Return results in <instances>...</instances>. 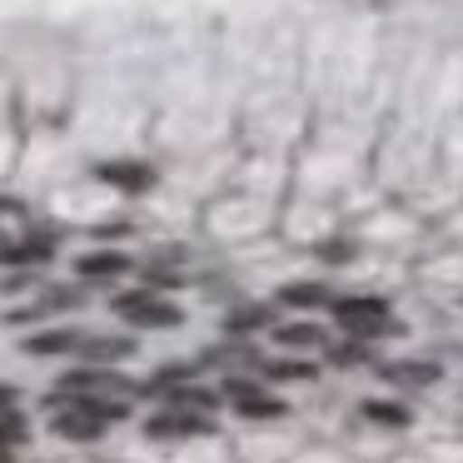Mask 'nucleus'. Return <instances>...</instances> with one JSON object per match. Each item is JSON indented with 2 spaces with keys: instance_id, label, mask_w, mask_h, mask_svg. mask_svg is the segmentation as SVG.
Wrapping results in <instances>:
<instances>
[{
  "instance_id": "aec40b11",
  "label": "nucleus",
  "mask_w": 463,
  "mask_h": 463,
  "mask_svg": "<svg viewBox=\"0 0 463 463\" xmlns=\"http://www.w3.org/2000/svg\"><path fill=\"white\" fill-rule=\"evenodd\" d=\"M0 409H15V389H5V383H0Z\"/></svg>"
},
{
  "instance_id": "f8f14e48",
  "label": "nucleus",
  "mask_w": 463,
  "mask_h": 463,
  "mask_svg": "<svg viewBox=\"0 0 463 463\" xmlns=\"http://www.w3.org/2000/svg\"><path fill=\"white\" fill-rule=\"evenodd\" d=\"M80 349H85V359H125L130 339H85Z\"/></svg>"
},
{
  "instance_id": "ddd939ff",
  "label": "nucleus",
  "mask_w": 463,
  "mask_h": 463,
  "mask_svg": "<svg viewBox=\"0 0 463 463\" xmlns=\"http://www.w3.org/2000/svg\"><path fill=\"white\" fill-rule=\"evenodd\" d=\"M364 413H369L373 423H393V429H403V423H409V409H399V403H364Z\"/></svg>"
},
{
  "instance_id": "6ab92c4d",
  "label": "nucleus",
  "mask_w": 463,
  "mask_h": 463,
  "mask_svg": "<svg viewBox=\"0 0 463 463\" xmlns=\"http://www.w3.org/2000/svg\"><path fill=\"white\" fill-rule=\"evenodd\" d=\"M324 254H329V260H349L354 250H349V244H324Z\"/></svg>"
},
{
  "instance_id": "9d476101",
  "label": "nucleus",
  "mask_w": 463,
  "mask_h": 463,
  "mask_svg": "<svg viewBox=\"0 0 463 463\" xmlns=\"http://www.w3.org/2000/svg\"><path fill=\"white\" fill-rule=\"evenodd\" d=\"M383 379H393V383H433L439 379V369L433 364H383Z\"/></svg>"
},
{
  "instance_id": "39448f33",
  "label": "nucleus",
  "mask_w": 463,
  "mask_h": 463,
  "mask_svg": "<svg viewBox=\"0 0 463 463\" xmlns=\"http://www.w3.org/2000/svg\"><path fill=\"white\" fill-rule=\"evenodd\" d=\"M61 393H130V383L110 369H75L61 379Z\"/></svg>"
},
{
  "instance_id": "a211bd4d",
  "label": "nucleus",
  "mask_w": 463,
  "mask_h": 463,
  "mask_svg": "<svg viewBox=\"0 0 463 463\" xmlns=\"http://www.w3.org/2000/svg\"><path fill=\"white\" fill-rule=\"evenodd\" d=\"M359 359H364L359 344H339V349H334V364H359Z\"/></svg>"
},
{
  "instance_id": "7ed1b4c3",
  "label": "nucleus",
  "mask_w": 463,
  "mask_h": 463,
  "mask_svg": "<svg viewBox=\"0 0 463 463\" xmlns=\"http://www.w3.org/2000/svg\"><path fill=\"white\" fill-rule=\"evenodd\" d=\"M115 314L140 324V329H175V324H180V309L155 299V294H120V299H115Z\"/></svg>"
},
{
  "instance_id": "f257e3e1",
  "label": "nucleus",
  "mask_w": 463,
  "mask_h": 463,
  "mask_svg": "<svg viewBox=\"0 0 463 463\" xmlns=\"http://www.w3.org/2000/svg\"><path fill=\"white\" fill-rule=\"evenodd\" d=\"M120 403H95V399H71V403H61L55 409V419H51V429L61 433V439H75V443H85V439H100L105 433V423L110 419H120Z\"/></svg>"
},
{
  "instance_id": "1a4fd4ad",
  "label": "nucleus",
  "mask_w": 463,
  "mask_h": 463,
  "mask_svg": "<svg viewBox=\"0 0 463 463\" xmlns=\"http://www.w3.org/2000/svg\"><path fill=\"white\" fill-rule=\"evenodd\" d=\"M274 339L289 349H314V344H324V329L319 324H284V329H274Z\"/></svg>"
},
{
  "instance_id": "423d86ee",
  "label": "nucleus",
  "mask_w": 463,
  "mask_h": 463,
  "mask_svg": "<svg viewBox=\"0 0 463 463\" xmlns=\"http://www.w3.org/2000/svg\"><path fill=\"white\" fill-rule=\"evenodd\" d=\"M224 393H230V399L240 403L244 419H279V413H284V403H279V399H269V393H260L254 383L230 379V383H224Z\"/></svg>"
},
{
  "instance_id": "412c9836",
  "label": "nucleus",
  "mask_w": 463,
  "mask_h": 463,
  "mask_svg": "<svg viewBox=\"0 0 463 463\" xmlns=\"http://www.w3.org/2000/svg\"><path fill=\"white\" fill-rule=\"evenodd\" d=\"M0 463H15V453H11V449H5V443H0Z\"/></svg>"
},
{
  "instance_id": "dca6fc26",
  "label": "nucleus",
  "mask_w": 463,
  "mask_h": 463,
  "mask_svg": "<svg viewBox=\"0 0 463 463\" xmlns=\"http://www.w3.org/2000/svg\"><path fill=\"white\" fill-rule=\"evenodd\" d=\"M175 409H214V393H204V389H175Z\"/></svg>"
},
{
  "instance_id": "2eb2a0df",
  "label": "nucleus",
  "mask_w": 463,
  "mask_h": 463,
  "mask_svg": "<svg viewBox=\"0 0 463 463\" xmlns=\"http://www.w3.org/2000/svg\"><path fill=\"white\" fill-rule=\"evenodd\" d=\"M329 299V294L319 289V284H289V289H284V304H324Z\"/></svg>"
},
{
  "instance_id": "f03ea898",
  "label": "nucleus",
  "mask_w": 463,
  "mask_h": 463,
  "mask_svg": "<svg viewBox=\"0 0 463 463\" xmlns=\"http://www.w3.org/2000/svg\"><path fill=\"white\" fill-rule=\"evenodd\" d=\"M334 314H339V324L349 334H359V339H373V334H399V324L389 319V304H383V299H339V304H334Z\"/></svg>"
},
{
  "instance_id": "0eeeda50",
  "label": "nucleus",
  "mask_w": 463,
  "mask_h": 463,
  "mask_svg": "<svg viewBox=\"0 0 463 463\" xmlns=\"http://www.w3.org/2000/svg\"><path fill=\"white\" fill-rule=\"evenodd\" d=\"M100 180L120 184V190H145L155 175L145 170V165H135V160H120V165H100Z\"/></svg>"
},
{
  "instance_id": "6e6552de",
  "label": "nucleus",
  "mask_w": 463,
  "mask_h": 463,
  "mask_svg": "<svg viewBox=\"0 0 463 463\" xmlns=\"http://www.w3.org/2000/svg\"><path fill=\"white\" fill-rule=\"evenodd\" d=\"M75 269H80L85 279H110V274H125V269H130V260H125V254L100 250V254H85V260L75 264Z\"/></svg>"
},
{
  "instance_id": "9b49d317",
  "label": "nucleus",
  "mask_w": 463,
  "mask_h": 463,
  "mask_svg": "<svg viewBox=\"0 0 463 463\" xmlns=\"http://www.w3.org/2000/svg\"><path fill=\"white\" fill-rule=\"evenodd\" d=\"M25 349H31V354H65V349H80V339L65 334V329H55V334H35Z\"/></svg>"
},
{
  "instance_id": "20e7f679",
  "label": "nucleus",
  "mask_w": 463,
  "mask_h": 463,
  "mask_svg": "<svg viewBox=\"0 0 463 463\" xmlns=\"http://www.w3.org/2000/svg\"><path fill=\"white\" fill-rule=\"evenodd\" d=\"M145 429H150V439H190V433H210V419L190 409H170V413H155Z\"/></svg>"
},
{
  "instance_id": "4468645a",
  "label": "nucleus",
  "mask_w": 463,
  "mask_h": 463,
  "mask_svg": "<svg viewBox=\"0 0 463 463\" xmlns=\"http://www.w3.org/2000/svg\"><path fill=\"white\" fill-rule=\"evenodd\" d=\"M21 439H25V419L15 409H0V443H5V449H15Z\"/></svg>"
},
{
  "instance_id": "f3484780",
  "label": "nucleus",
  "mask_w": 463,
  "mask_h": 463,
  "mask_svg": "<svg viewBox=\"0 0 463 463\" xmlns=\"http://www.w3.org/2000/svg\"><path fill=\"white\" fill-rule=\"evenodd\" d=\"M269 379H314V364H269Z\"/></svg>"
}]
</instances>
